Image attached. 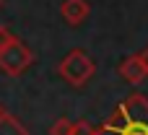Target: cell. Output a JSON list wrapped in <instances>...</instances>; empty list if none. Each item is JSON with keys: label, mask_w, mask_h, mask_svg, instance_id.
I'll return each instance as SVG.
<instances>
[{"label": "cell", "mask_w": 148, "mask_h": 135, "mask_svg": "<svg viewBox=\"0 0 148 135\" xmlns=\"http://www.w3.org/2000/svg\"><path fill=\"white\" fill-rule=\"evenodd\" d=\"M96 135H148V96L130 94L112 117L96 127Z\"/></svg>", "instance_id": "obj_1"}, {"label": "cell", "mask_w": 148, "mask_h": 135, "mask_svg": "<svg viewBox=\"0 0 148 135\" xmlns=\"http://www.w3.org/2000/svg\"><path fill=\"white\" fill-rule=\"evenodd\" d=\"M96 73V62L86 49H70L60 62H57V75L70 83L73 88H83Z\"/></svg>", "instance_id": "obj_2"}, {"label": "cell", "mask_w": 148, "mask_h": 135, "mask_svg": "<svg viewBox=\"0 0 148 135\" xmlns=\"http://www.w3.org/2000/svg\"><path fill=\"white\" fill-rule=\"evenodd\" d=\"M31 65H34V52H31L18 36H16L8 47L0 49V70H3L5 75L16 78V75L26 73Z\"/></svg>", "instance_id": "obj_3"}, {"label": "cell", "mask_w": 148, "mask_h": 135, "mask_svg": "<svg viewBox=\"0 0 148 135\" xmlns=\"http://www.w3.org/2000/svg\"><path fill=\"white\" fill-rule=\"evenodd\" d=\"M120 75H122V81H127L130 86H138V83L146 81L148 70H146V62H143L140 52H138V55H127V57L120 62Z\"/></svg>", "instance_id": "obj_4"}, {"label": "cell", "mask_w": 148, "mask_h": 135, "mask_svg": "<svg viewBox=\"0 0 148 135\" xmlns=\"http://www.w3.org/2000/svg\"><path fill=\"white\" fill-rule=\"evenodd\" d=\"M91 13L88 0H62L60 3V16L68 26H81Z\"/></svg>", "instance_id": "obj_5"}, {"label": "cell", "mask_w": 148, "mask_h": 135, "mask_svg": "<svg viewBox=\"0 0 148 135\" xmlns=\"http://www.w3.org/2000/svg\"><path fill=\"white\" fill-rule=\"evenodd\" d=\"M0 135H31V133L26 130V125L18 117H13L10 112H3L0 114Z\"/></svg>", "instance_id": "obj_6"}, {"label": "cell", "mask_w": 148, "mask_h": 135, "mask_svg": "<svg viewBox=\"0 0 148 135\" xmlns=\"http://www.w3.org/2000/svg\"><path fill=\"white\" fill-rule=\"evenodd\" d=\"M49 135H73V122H70L68 117L55 120L52 127H49Z\"/></svg>", "instance_id": "obj_7"}, {"label": "cell", "mask_w": 148, "mask_h": 135, "mask_svg": "<svg viewBox=\"0 0 148 135\" xmlns=\"http://www.w3.org/2000/svg\"><path fill=\"white\" fill-rule=\"evenodd\" d=\"M73 135H96V127L88 120H78L73 122Z\"/></svg>", "instance_id": "obj_8"}, {"label": "cell", "mask_w": 148, "mask_h": 135, "mask_svg": "<svg viewBox=\"0 0 148 135\" xmlns=\"http://www.w3.org/2000/svg\"><path fill=\"white\" fill-rule=\"evenodd\" d=\"M13 39H16V36H13V31H10L8 26H3V23H0V49H3V47H8Z\"/></svg>", "instance_id": "obj_9"}, {"label": "cell", "mask_w": 148, "mask_h": 135, "mask_svg": "<svg viewBox=\"0 0 148 135\" xmlns=\"http://www.w3.org/2000/svg\"><path fill=\"white\" fill-rule=\"evenodd\" d=\"M140 57H143V62H146V70H148V47L140 52Z\"/></svg>", "instance_id": "obj_10"}, {"label": "cell", "mask_w": 148, "mask_h": 135, "mask_svg": "<svg viewBox=\"0 0 148 135\" xmlns=\"http://www.w3.org/2000/svg\"><path fill=\"white\" fill-rule=\"evenodd\" d=\"M3 112H5V109H3V104H0V114H3Z\"/></svg>", "instance_id": "obj_11"}, {"label": "cell", "mask_w": 148, "mask_h": 135, "mask_svg": "<svg viewBox=\"0 0 148 135\" xmlns=\"http://www.w3.org/2000/svg\"><path fill=\"white\" fill-rule=\"evenodd\" d=\"M0 8H3V0H0Z\"/></svg>", "instance_id": "obj_12"}]
</instances>
